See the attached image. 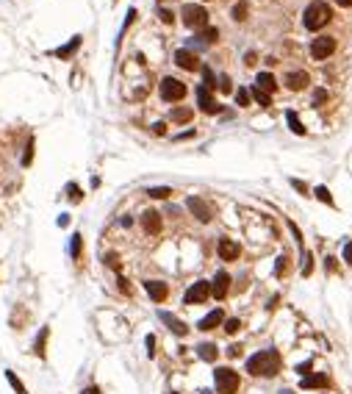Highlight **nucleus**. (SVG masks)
Returning a JSON list of instances; mask_svg holds the SVG:
<instances>
[{
  "instance_id": "obj_1",
  "label": "nucleus",
  "mask_w": 352,
  "mask_h": 394,
  "mask_svg": "<svg viewBox=\"0 0 352 394\" xmlns=\"http://www.w3.org/2000/svg\"><path fill=\"white\" fill-rule=\"evenodd\" d=\"M277 369H280V355L275 350H261L247 361L250 375H277Z\"/></svg>"
},
{
  "instance_id": "obj_2",
  "label": "nucleus",
  "mask_w": 352,
  "mask_h": 394,
  "mask_svg": "<svg viewBox=\"0 0 352 394\" xmlns=\"http://www.w3.org/2000/svg\"><path fill=\"white\" fill-rule=\"evenodd\" d=\"M302 23H305V28H308V31H319L322 25L330 23V6H327V3H322V0L310 3V6L305 9Z\"/></svg>"
},
{
  "instance_id": "obj_3",
  "label": "nucleus",
  "mask_w": 352,
  "mask_h": 394,
  "mask_svg": "<svg viewBox=\"0 0 352 394\" xmlns=\"http://www.w3.org/2000/svg\"><path fill=\"white\" fill-rule=\"evenodd\" d=\"M214 380H216V391L219 394H236L239 391V375L230 369V366H219L214 372Z\"/></svg>"
},
{
  "instance_id": "obj_4",
  "label": "nucleus",
  "mask_w": 352,
  "mask_h": 394,
  "mask_svg": "<svg viewBox=\"0 0 352 394\" xmlns=\"http://www.w3.org/2000/svg\"><path fill=\"white\" fill-rule=\"evenodd\" d=\"M183 23L189 25V28H205L208 25V12H205L203 6H194V3H186L183 6Z\"/></svg>"
},
{
  "instance_id": "obj_5",
  "label": "nucleus",
  "mask_w": 352,
  "mask_h": 394,
  "mask_svg": "<svg viewBox=\"0 0 352 394\" xmlns=\"http://www.w3.org/2000/svg\"><path fill=\"white\" fill-rule=\"evenodd\" d=\"M161 97L167 103H178L186 97V84L178 81V78H164L161 81Z\"/></svg>"
},
{
  "instance_id": "obj_6",
  "label": "nucleus",
  "mask_w": 352,
  "mask_h": 394,
  "mask_svg": "<svg viewBox=\"0 0 352 394\" xmlns=\"http://www.w3.org/2000/svg\"><path fill=\"white\" fill-rule=\"evenodd\" d=\"M335 53V36H316L313 45H310V56L316 61H324Z\"/></svg>"
},
{
  "instance_id": "obj_7",
  "label": "nucleus",
  "mask_w": 352,
  "mask_h": 394,
  "mask_svg": "<svg viewBox=\"0 0 352 394\" xmlns=\"http://www.w3.org/2000/svg\"><path fill=\"white\" fill-rule=\"evenodd\" d=\"M211 297V283H205V281H197L194 283V286L189 289V292H186V303L189 305H197V303H205V300Z\"/></svg>"
},
{
  "instance_id": "obj_8",
  "label": "nucleus",
  "mask_w": 352,
  "mask_h": 394,
  "mask_svg": "<svg viewBox=\"0 0 352 394\" xmlns=\"http://www.w3.org/2000/svg\"><path fill=\"white\" fill-rule=\"evenodd\" d=\"M186 206H189V211L197 217L200 222H208L211 220V206L205 203V200H200V197H189V200H186Z\"/></svg>"
},
{
  "instance_id": "obj_9",
  "label": "nucleus",
  "mask_w": 352,
  "mask_h": 394,
  "mask_svg": "<svg viewBox=\"0 0 352 394\" xmlns=\"http://www.w3.org/2000/svg\"><path fill=\"white\" fill-rule=\"evenodd\" d=\"M227 289H230V275L222 269V272H216L214 283H211V294H214L216 300H222V297H227Z\"/></svg>"
},
{
  "instance_id": "obj_10",
  "label": "nucleus",
  "mask_w": 352,
  "mask_h": 394,
  "mask_svg": "<svg viewBox=\"0 0 352 394\" xmlns=\"http://www.w3.org/2000/svg\"><path fill=\"white\" fill-rule=\"evenodd\" d=\"M239 256H241L239 242H233V239H222L219 242V258H222V261H236Z\"/></svg>"
},
{
  "instance_id": "obj_11",
  "label": "nucleus",
  "mask_w": 352,
  "mask_h": 394,
  "mask_svg": "<svg viewBox=\"0 0 352 394\" xmlns=\"http://www.w3.org/2000/svg\"><path fill=\"white\" fill-rule=\"evenodd\" d=\"M158 317H161V322L167 325V328L172 330L175 336H186V333H189V328H186V322H180V319L175 317V314H169V311H161Z\"/></svg>"
},
{
  "instance_id": "obj_12",
  "label": "nucleus",
  "mask_w": 352,
  "mask_h": 394,
  "mask_svg": "<svg viewBox=\"0 0 352 394\" xmlns=\"http://www.w3.org/2000/svg\"><path fill=\"white\" fill-rule=\"evenodd\" d=\"M175 64L183 67V70H189V72H194L200 67V61H197V56L191 53V50H178V53H175Z\"/></svg>"
},
{
  "instance_id": "obj_13",
  "label": "nucleus",
  "mask_w": 352,
  "mask_h": 394,
  "mask_svg": "<svg viewBox=\"0 0 352 394\" xmlns=\"http://www.w3.org/2000/svg\"><path fill=\"white\" fill-rule=\"evenodd\" d=\"M144 289H147V294L155 300V303H164L167 294H169V286H167V283H161V281H147V283H144Z\"/></svg>"
},
{
  "instance_id": "obj_14",
  "label": "nucleus",
  "mask_w": 352,
  "mask_h": 394,
  "mask_svg": "<svg viewBox=\"0 0 352 394\" xmlns=\"http://www.w3.org/2000/svg\"><path fill=\"white\" fill-rule=\"evenodd\" d=\"M197 100H200V108H203L205 114H216L219 111V103L211 97V92L205 89V86H200V92H197Z\"/></svg>"
},
{
  "instance_id": "obj_15",
  "label": "nucleus",
  "mask_w": 352,
  "mask_h": 394,
  "mask_svg": "<svg viewBox=\"0 0 352 394\" xmlns=\"http://www.w3.org/2000/svg\"><path fill=\"white\" fill-rule=\"evenodd\" d=\"M308 81H310L308 72H302V70H299V72H288V75H286V86H288L291 92L305 89V86H308Z\"/></svg>"
},
{
  "instance_id": "obj_16",
  "label": "nucleus",
  "mask_w": 352,
  "mask_h": 394,
  "mask_svg": "<svg viewBox=\"0 0 352 394\" xmlns=\"http://www.w3.org/2000/svg\"><path fill=\"white\" fill-rule=\"evenodd\" d=\"M142 225L147 233H158L161 231V214L158 211H144L142 214Z\"/></svg>"
},
{
  "instance_id": "obj_17",
  "label": "nucleus",
  "mask_w": 352,
  "mask_h": 394,
  "mask_svg": "<svg viewBox=\"0 0 352 394\" xmlns=\"http://www.w3.org/2000/svg\"><path fill=\"white\" fill-rule=\"evenodd\" d=\"M222 322H225V314H222V308H214L208 317L200 319V330H214L216 325H222Z\"/></svg>"
},
{
  "instance_id": "obj_18",
  "label": "nucleus",
  "mask_w": 352,
  "mask_h": 394,
  "mask_svg": "<svg viewBox=\"0 0 352 394\" xmlns=\"http://www.w3.org/2000/svg\"><path fill=\"white\" fill-rule=\"evenodd\" d=\"M255 84H258V89L261 92H275L277 89V78L272 75V72H258V78H255Z\"/></svg>"
},
{
  "instance_id": "obj_19",
  "label": "nucleus",
  "mask_w": 352,
  "mask_h": 394,
  "mask_svg": "<svg viewBox=\"0 0 352 394\" xmlns=\"http://www.w3.org/2000/svg\"><path fill=\"white\" fill-rule=\"evenodd\" d=\"M327 386H330L327 375H308V377H302V388H327Z\"/></svg>"
},
{
  "instance_id": "obj_20",
  "label": "nucleus",
  "mask_w": 352,
  "mask_h": 394,
  "mask_svg": "<svg viewBox=\"0 0 352 394\" xmlns=\"http://www.w3.org/2000/svg\"><path fill=\"white\" fill-rule=\"evenodd\" d=\"M197 355H200L203 361H216L219 350H216V344H200V347H197Z\"/></svg>"
},
{
  "instance_id": "obj_21",
  "label": "nucleus",
  "mask_w": 352,
  "mask_h": 394,
  "mask_svg": "<svg viewBox=\"0 0 352 394\" xmlns=\"http://www.w3.org/2000/svg\"><path fill=\"white\" fill-rule=\"evenodd\" d=\"M286 120H288V128H291V131L297 133V136H302V133H305V128H302V122H299V117H297V114H294V111H288V114H286Z\"/></svg>"
},
{
  "instance_id": "obj_22",
  "label": "nucleus",
  "mask_w": 352,
  "mask_h": 394,
  "mask_svg": "<svg viewBox=\"0 0 352 394\" xmlns=\"http://www.w3.org/2000/svg\"><path fill=\"white\" fill-rule=\"evenodd\" d=\"M147 194H150V197H155V200H164V197L172 194V189H169V186H153Z\"/></svg>"
},
{
  "instance_id": "obj_23",
  "label": "nucleus",
  "mask_w": 352,
  "mask_h": 394,
  "mask_svg": "<svg viewBox=\"0 0 352 394\" xmlns=\"http://www.w3.org/2000/svg\"><path fill=\"white\" fill-rule=\"evenodd\" d=\"M172 120H175V122H189V120H191V108H175V111H172Z\"/></svg>"
},
{
  "instance_id": "obj_24",
  "label": "nucleus",
  "mask_w": 352,
  "mask_h": 394,
  "mask_svg": "<svg viewBox=\"0 0 352 394\" xmlns=\"http://www.w3.org/2000/svg\"><path fill=\"white\" fill-rule=\"evenodd\" d=\"M78 45H81V36H75V39H72V42H70V45H67V48H61V50H56V53H59V56H61V59H67V56H70V53H75V48H78Z\"/></svg>"
},
{
  "instance_id": "obj_25",
  "label": "nucleus",
  "mask_w": 352,
  "mask_h": 394,
  "mask_svg": "<svg viewBox=\"0 0 352 394\" xmlns=\"http://www.w3.org/2000/svg\"><path fill=\"white\" fill-rule=\"evenodd\" d=\"M250 95H252V97H255V100H258V103H261V106H263V108H266V106H269V103H272V97H269V95H266V92H261V89H258V86H255V89H252V92H250Z\"/></svg>"
},
{
  "instance_id": "obj_26",
  "label": "nucleus",
  "mask_w": 352,
  "mask_h": 394,
  "mask_svg": "<svg viewBox=\"0 0 352 394\" xmlns=\"http://www.w3.org/2000/svg\"><path fill=\"white\" fill-rule=\"evenodd\" d=\"M6 377H9V383H12V388H14L17 394H28V391H25V386L17 380V375H14V372H6Z\"/></svg>"
},
{
  "instance_id": "obj_27",
  "label": "nucleus",
  "mask_w": 352,
  "mask_h": 394,
  "mask_svg": "<svg viewBox=\"0 0 352 394\" xmlns=\"http://www.w3.org/2000/svg\"><path fill=\"white\" fill-rule=\"evenodd\" d=\"M233 20H236V23H244L247 20V3H239V6L233 9Z\"/></svg>"
},
{
  "instance_id": "obj_28",
  "label": "nucleus",
  "mask_w": 352,
  "mask_h": 394,
  "mask_svg": "<svg viewBox=\"0 0 352 394\" xmlns=\"http://www.w3.org/2000/svg\"><path fill=\"white\" fill-rule=\"evenodd\" d=\"M70 256H72V258L81 256V236H78V233L72 236V242H70Z\"/></svg>"
},
{
  "instance_id": "obj_29",
  "label": "nucleus",
  "mask_w": 352,
  "mask_h": 394,
  "mask_svg": "<svg viewBox=\"0 0 352 394\" xmlns=\"http://www.w3.org/2000/svg\"><path fill=\"white\" fill-rule=\"evenodd\" d=\"M200 39H203V42H216V39H219V31H216V28H205Z\"/></svg>"
},
{
  "instance_id": "obj_30",
  "label": "nucleus",
  "mask_w": 352,
  "mask_h": 394,
  "mask_svg": "<svg viewBox=\"0 0 352 394\" xmlns=\"http://www.w3.org/2000/svg\"><path fill=\"white\" fill-rule=\"evenodd\" d=\"M316 197H319V200H322V203L333 206V197H330V191L324 189V186H319V189H316Z\"/></svg>"
},
{
  "instance_id": "obj_31",
  "label": "nucleus",
  "mask_w": 352,
  "mask_h": 394,
  "mask_svg": "<svg viewBox=\"0 0 352 394\" xmlns=\"http://www.w3.org/2000/svg\"><path fill=\"white\" fill-rule=\"evenodd\" d=\"M313 272V256H310V253H305V264H302V275L305 278H308V275Z\"/></svg>"
},
{
  "instance_id": "obj_32",
  "label": "nucleus",
  "mask_w": 352,
  "mask_h": 394,
  "mask_svg": "<svg viewBox=\"0 0 352 394\" xmlns=\"http://www.w3.org/2000/svg\"><path fill=\"white\" fill-rule=\"evenodd\" d=\"M239 328H241L239 319H227L225 322V333H239Z\"/></svg>"
},
{
  "instance_id": "obj_33",
  "label": "nucleus",
  "mask_w": 352,
  "mask_h": 394,
  "mask_svg": "<svg viewBox=\"0 0 352 394\" xmlns=\"http://www.w3.org/2000/svg\"><path fill=\"white\" fill-rule=\"evenodd\" d=\"M45 341H48V328H45L42 336L36 339V352H39V355H45Z\"/></svg>"
},
{
  "instance_id": "obj_34",
  "label": "nucleus",
  "mask_w": 352,
  "mask_h": 394,
  "mask_svg": "<svg viewBox=\"0 0 352 394\" xmlns=\"http://www.w3.org/2000/svg\"><path fill=\"white\" fill-rule=\"evenodd\" d=\"M67 191H70V200H72V203H78V200H81V189H78L75 183L67 186Z\"/></svg>"
},
{
  "instance_id": "obj_35",
  "label": "nucleus",
  "mask_w": 352,
  "mask_h": 394,
  "mask_svg": "<svg viewBox=\"0 0 352 394\" xmlns=\"http://www.w3.org/2000/svg\"><path fill=\"white\" fill-rule=\"evenodd\" d=\"M236 103H239V106H247V103H250V92H247V89H239V95H236Z\"/></svg>"
},
{
  "instance_id": "obj_36",
  "label": "nucleus",
  "mask_w": 352,
  "mask_h": 394,
  "mask_svg": "<svg viewBox=\"0 0 352 394\" xmlns=\"http://www.w3.org/2000/svg\"><path fill=\"white\" fill-rule=\"evenodd\" d=\"M31 158H34V142H28V147H25V155H23V164H25V167L31 164Z\"/></svg>"
},
{
  "instance_id": "obj_37",
  "label": "nucleus",
  "mask_w": 352,
  "mask_h": 394,
  "mask_svg": "<svg viewBox=\"0 0 352 394\" xmlns=\"http://www.w3.org/2000/svg\"><path fill=\"white\" fill-rule=\"evenodd\" d=\"M106 264H108V267H114V269H120V258L114 256V253H108V256H106Z\"/></svg>"
},
{
  "instance_id": "obj_38",
  "label": "nucleus",
  "mask_w": 352,
  "mask_h": 394,
  "mask_svg": "<svg viewBox=\"0 0 352 394\" xmlns=\"http://www.w3.org/2000/svg\"><path fill=\"white\" fill-rule=\"evenodd\" d=\"M344 261L352 264V242H346V245H344Z\"/></svg>"
},
{
  "instance_id": "obj_39",
  "label": "nucleus",
  "mask_w": 352,
  "mask_h": 394,
  "mask_svg": "<svg viewBox=\"0 0 352 394\" xmlns=\"http://www.w3.org/2000/svg\"><path fill=\"white\" fill-rule=\"evenodd\" d=\"M219 89H222V92H230V78H227V75L219 78Z\"/></svg>"
},
{
  "instance_id": "obj_40",
  "label": "nucleus",
  "mask_w": 352,
  "mask_h": 394,
  "mask_svg": "<svg viewBox=\"0 0 352 394\" xmlns=\"http://www.w3.org/2000/svg\"><path fill=\"white\" fill-rule=\"evenodd\" d=\"M286 261H288V258H277V267H275V272H277V275L286 272Z\"/></svg>"
},
{
  "instance_id": "obj_41",
  "label": "nucleus",
  "mask_w": 352,
  "mask_h": 394,
  "mask_svg": "<svg viewBox=\"0 0 352 394\" xmlns=\"http://www.w3.org/2000/svg\"><path fill=\"white\" fill-rule=\"evenodd\" d=\"M158 17H161L164 23H172V20H175V17H172V12H167V9H161V12H158Z\"/></svg>"
},
{
  "instance_id": "obj_42",
  "label": "nucleus",
  "mask_w": 352,
  "mask_h": 394,
  "mask_svg": "<svg viewBox=\"0 0 352 394\" xmlns=\"http://www.w3.org/2000/svg\"><path fill=\"white\" fill-rule=\"evenodd\" d=\"M227 355H230V358H239V355H241V347H239V344H233L230 350H227Z\"/></svg>"
},
{
  "instance_id": "obj_43",
  "label": "nucleus",
  "mask_w": 352,
  "mask_h": 394,
  "mask_svg": "<svg viewBox=\"0 0 352 394\" xmlns=\"http://www.w3.org/2000/svg\"><path fill=\"white\" fill-rule=\"evenodd\" d=\"M144 344H147V352L153 355V352H155V339H153V336H147V339H144Z\"/></svg>"
},
{
  "instance_id": "obj_44",
  "label": "nucleus",
  "mask_w": 352,
  "mask_h": 394,
  "mask_svg": "<svg viewBox=\"0 0 352 394\" xmlns=\"http://www.w3.org/2000/svg\"><path fill=\"white\" fill-rule=\"evenodd\" d=\"M324 100H327V92H322V89H319L316 95H313V103H324Z\"/></svg>"
},
{
  "instance_id": "obj_45",
  "label": "nucleus",
  "mask_w": 352,
  "mask_h": 394,
  "mask_svg": "<svg viewBox=\"0 0 352 394\" xmlns=\"http://www.w3.org/2000/svg\"><path fill=\"white\" fill-rule=\"evenodd\" d=\"M81 394H100V388H97V386H89V388H84Z\"/></svg>"
},
{
  "instance_id": "obj_46",
  "label": "nucleus",
  "mask_w": 352,
  "mask_h": 394,
  "mask_svg": "<svg viewBox=\"0 0 352 394\" xmlns=\"http://www.w3.org/2000/svg\"><path fill=\"white\" fill-rule=\"evenodd\" d=\"M164 128H167L164 122H155V125H153V131H155V133H164Z\"/></svg>"
},
{
  "instance_id": "obj_47",
  "label": "nucleus",
  "mask_w": 352,
  "mask_h": 394,
  "mask_svg": "<svg viewBox=\"0 0 352 394\" xmlns=\"http://www.w3.org/2000/svg\"><path fill=\"white\" fill-rule=\"evenodd\" d=\"M335 3H338L341 9H349V6H352V0H335Z\"/></svg>"
},
{
  "instance_id": "obj_48",
  "label": "nucleus",
  "mask_w": 352,
  "mask_h": 394,
  "mask_svg": "<svg viewBox=\"0 0 352 394\" xmlns=\"http://www.w3.org/2000/svg\"><path fill=\"white\" fill-rule=\"evenodd\" d=\"M200 394H211V391H208V388H203V391H200Z\"/></svg>"
},
{
  "instance_id": "obj_49",
  "label": "nucleus",
  "mask_w": 352,
  "mask_h": 394,
  "mask_svg": "<svg viewBox=\"0 0 352 394\" xmlns=\"http://www.w3.org/2000/svg\"><path fill=\"white\" fill-rule=\"evenodd\" d=\"M172 394H175V391H172Z\"/></svg>"
}]
</instances>
